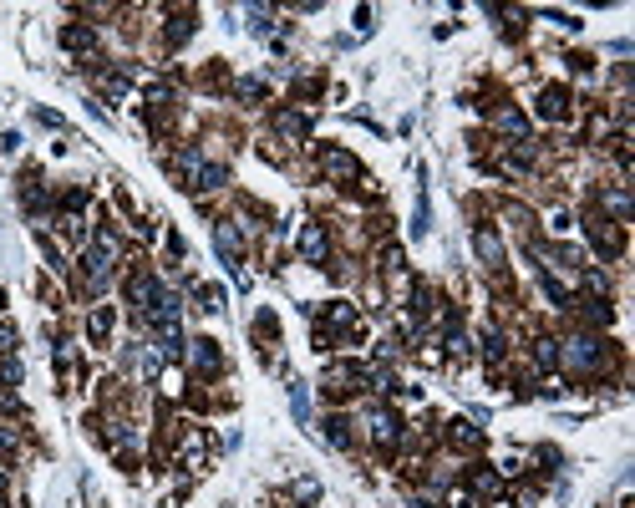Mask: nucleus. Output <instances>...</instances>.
<instances>
[{
    "label": "nucleus",
    "instance_id": "5",
    "mask_svg": "<svg viewBox=\"0 0 635 508\" xmlns=\"http://www.w3.org/2000/svg\"><path fill=\"white\" fill-rule=\"evenodd\" d=\"M11 341H15V335H11V326H0V351H11Z\"/></svg>",
    "mask_w": 635,
    "mask_h": 508
},
{
    "label": "nucleus",
    "instance_id": "3",
    "mask_svg": "<svg viewBox=\"0 0 635 508\" xmlns=\"http://www.w3.org/2000/svg\"><path fill=\"white\" fill-rule=\"evenodd\" d=\"M453 442H457V448H468V442H478V432L468 427V422H453Z\"/></svg>",
    "mask_w": 635,
    "mask_h": 508
},
{
    "label": "nucleus",
    "instance_id": "4",
    "mask_svg": "<svg viewBox=\"0 0 635 508\" xmlns=\"http://www.w3.org/2000/svg\"><path fill=\"white\" fill-rule=\"evenodd\" d=\"M564 112V92H544V117H559Z\"/></svg>",
    "mask_w": 635,
    "mask_h": 508
},
{
    "label": "nucleus",
    "instance_id": "1",
    "mask_svg": "<svg viewBox=\"0 0 635 508\" xmlns=\"http://www.w3.org/2000/svg\"><path fill=\"white\" fill-rule=\"evenodd\" d=\"M300 249H305V260L326 265V229H321V224H305V234H300Z\"/></svg>",
    "mask_w": 635,
    "mask_h": 508
},
{
    "label": "nucleus",
    "instance_id": "2",
    "mask_svg": "<svg viewBox=\"0 0 635 508\" xmlns=\"http://www.w3.org/2000/svg\"><path fill=\"white\" fill-rule=\"evenodd\" d=\"M371 432H376L381 442H392V437H396V417H387V412H371Z\"/></svg>",
    "mask_w": 635,
    "mask_h": 508
}]
</instances>
